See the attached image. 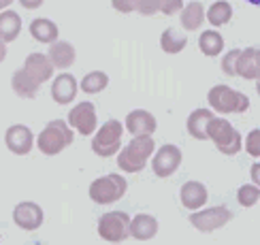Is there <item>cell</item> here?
Here are the masks:
<instances>
[{"instance_id":"1","label":"cell","mask_w":260,"mask_h":245,"mask_svg":"<svg viewBox=\"0 0 260 245\" xmlns=\"http://www.w3.org/2000/svg\"><path fill=\"white\" fill-rule=\"evenodd\" d=\"M154 136H133V141L117 156V166L124 173H141L154 154Z\"/></svg>"},{"instance_id":"2","label":"cell","mask_w":260,"mask_h":245,"mask_svg":"<svg viewBox=\"0 0 260 245\" xmlns=\"http://www.w3.org/2000/svg\"><path fill=\"white\" fill-rule=\"evenodd\" d=\"M73 130L71 126L64 120H53L49 122L37 136V147L41 154L45 156H58L60 152H64L69 145H73Z\"/></svg>"},{"instance_id":"3","label":"cell","mask_w":260,"mask_h":245,"mask_svg":"<svg viewBox=\"0 0 260 245\" xmlns=\"http://www.w3.org/2000/svg\"><path fill=\"white\" fill-rule=\"evenodd\" d=\"M207 138L215 143L218 152H222L224 156H235L239 154V149L243 147V138L239 134V130L224 117H213L207 126Z\"/></svg>"},{"instance_id":"4","label":"cell","mask_w":260,"mask_h":245,"mask_svg":"<svg viewBox=\"0 0 260 245\" xmlns=\"http://www.w3.org/2000/svg\"><path fill=\"white\" fill-rule=\"evenodd\" d=\"M207 100L218 113H245L250 109V98L245 94L233 90L231 85H213L207 94Z\"/></svg>"},{"instance_id":"5","label":"cell","mask_w":260,"mask_h":245,"mask_svg":"<svg viewBox=\"0 0 260 245\" xmlns=\"http://www.w3.org/2000/svg\"><path fill=\"white\" fill-rule=\"evenodd\" d=\"M122 134H124V124L120 120H107L92 138V152L101 158L115 156L122 147Z\"/></svg>"},{"instance_id":"6","label":"cell","mask_w":260,"mask_h":245,"mask_svg":"<svg viewBox=\"0 0 260 245\" xmlns=\"http://www.w3.org/2000/svg\"><path fill=\"white\" fill-rule=\"evenodd\" d=\"M128 190L126 179L120 173H109L105 177L94 179L90 184V198L99 205H111V202L120 200Z\"/></svg>"},{"instance_id":"7","label":"cell","mask_w":260,"mask_h":245,"mask_svg":"<svg viewBox=\"0 0 260 245\" xmlns=\"http://www.w3.org/2000/svg\"><path fill=\"white\" fill-rule=\"evenodd\" d=\"M130 226V216L124 211H109L103 213L99 220V237L109 241V243H120L130 237L128 232Z\"/></svg>"},{"instance_id":"8","label":"cell","mask_w":260,"mask_h":245,"mask_svg":"<svg viewBox=\"0 0 260 245\" xmlns=\"http://www.w3.org/2000/svg\"><path fill=\"white\" fill-rule=\"evenodd\" d=\"M233 220V213L229 207H209L190 213V224L201 232H213L222 228L224 224Z\"/></svg>"},{"instance_id":"9","label":"cell","mask_w":260,"mask_h":245,"mask_svg":"<svg viewBox=\"0 0 260 245\" xmlns=\"http://www.w3.org/2000/svg\"><path fill=\"white\" fill-rule=\"evenodd\" d=\"M71 130L79 132L81 136H90L99 128V117H96V107L92 102H79L69 111V122Z\"/></svg>"},{"instance_id":"10","label":"cell","mask_w":260,"mask_h":245,"mask_svg":"<svg viewBox=\"0 0 260 245\" xmlns=\"http://www.w3.org/2000/svg\"><path fill=\"white\" fill-rule=\"evenodd\" d=\"M181 164V149L177 145H162L158 152L154 154L151 160V168H154L156 177H171Z\"/></svg>"},{"instance_id":"11","label":"cell","mask_w":260,"mask_h":245,"mask_svg":"<svg viewBox=\"0 0 260 245\" xmlns=\"http://www.w3.org/2000/svg\"><path fill=\"white\" fill-rule=\"evenodd\" d=\"M5 143H7L11 154L26 156L32 152V147H35V134H32V130L24 124H13V126L7 128Z\"/></svg>"},{"instance_id":"12","label":"cell","mask_w":260,"mask_h":245,"mask_svg":"<svg viewBox=\"0 0 260 245\" xmlns=\"http://www.w3.org/2000/svg\"><path fill=\"white\" fill-rule=\"evenodd\" d=\"M43 209L41 205L32 200H24V202H17L15 209H13V222L21 230H37L41 228L43 224Z\"/></svg>"},{"instance_id":"13","label":"cell","mask_w":260,"mask_h":245,"mask_svg":"<svg viewBox=\"0 0 260 245\" xmlns=\"http://www.w3.org/2000/svg\"><path fill=\"white\" fill-rule=\"evenodd\" d=\"M124 128L133 134V136H151L156 132V117L151 115L149 111L145 109H135L126 115V122H124Z\"/></svg>"},{"instance_id":"14","label":"cell","mask_w":260,"mask_h":245,"mask_svg":"<svg viewBox=\"0 0 260 245\" xmlns=\"http://www.w3.org/2000/svg\"><path fill=\"white\" fill-rule=\"evenodd\" d=\"M209 194H207V188H205L201 181H186V184L181 186L179 190V200L183 209L188 211H199L205 207V202H207Z\"/></svg>"},{"instance_id":"15","label":"cell","mask_w":260,"mask_h":245,"mask_svg":"<svg viewBox=\"0 0 260 245\" xmlns=\"http://www.w3.org/2000/svg\"><path fill=\"white\" fill-rule=\"evenodd\" d=\"M24 71L28 77H32L39 85L41 83H45L51 79V75H53V66H51V62L47 58V53H30V56L26 58L24 62Z\"/></svg>"},{"instance_id":"16","label":"cell","mask_w":260,"mask_h":245,"mask_svg":"<svg viewBox=\"0 0 260 245\" xmlns=\"http://www.w3.org/2000/svg\"><path fill=\"white\" fill-rule=\"evenodd\" d=\"M260 75V51L258 47H247L239 51V58L235 64V77L243 79H258Z\"/></svg>"},{"instance_id":"17","label":"cell","mask_w":260,"mask_h":245,"mask_svg":"<svg viewBox=\"0 0 260 245\" xmlns=\"http://www.w3.org/2000/svg\"><path fill=\"white\" fill-rule=\"evenodd\" d=\"M77 79L73 77V75L69 73H62L58 75L56 79H53L51 83V98L53 102H58V104H69L75 100V96H77Z\"/></svg>"},{"instance_id":"18","label":"cell","mask_w":260,"mask_h":245,"mask_svg":"<svg viewBox=\"0 0 260 245\" xmlns=\"http://www.w3.org/2000/svg\"><path fill=\"white\" fill-rule=\"evenodd\" d=\"M47 58L51 62L53 68H60V71H67L75 64V58H77V51L71 45L69 41H56L49 45L47 51Z\"/></svg>"},{"instance_id":"19","label":"cell","mask_w":260,"mask_h":245,"mask_svg":"<svg viewBox=\"0 0 260 245\" xmlns=\"http://www.w3.org/2000/svg\"><path fill=\"white\" fill-rule=\"evenodd\" d=\"M128 232L137 241H149L158 234V220L154 216H149V213H139V216L130 218Z\"/></svg>"},{"instance_id":"20","label":"cell","mask_w":260,"mask_h":245,"mask_svg":"<svg viewBox=\"0 0 260 245\" xmlns=\"http://www.w3.org/2000/svg\"><path fill=\"white\" fill-rule=\"evenodd\" d=\"M213 117L215 115L211 109H194L188 115V122H186L188 134L192 138H197V141H207V126Z\"/></svg>"},{"instance_id":"21","label":"cell","mask_w":260,"mask_h":245,"mask_svg":"<svg viewBox=\"0 0 260 245\" xmlns=\"http://www.w3.org/2000/svg\"><path fill=\"white\" fill-rule=\"evenodd\" d=\"M30 34L35 41L39 43H56L58 41V34L60 30L56 26V21H51L47 17H39V19H32L30 21Z\"/></svg>"},{"instance_id":"22","label":"cell","mask_w":260,"mask_h":245,"mask_svg":"<svg viewBox=\"0 0 260 245\" xmlns=\"http://www.w3.org/2000/svg\"><path fill=\"white\" fill-rule=\"evenodd\" d=\"M21 32V17L11 9L0 11V41H15Z\"/></svg>"},{"instance_id":"23","label":"cell","mask_w":260,"mask_h":245,"mask_svg":"<svg viewBox=\"0 0 260 245\" xmlns=\"http://www.w3.org/2000/svg\"><path fill=\"white\" fill-rule=\"evenodd\" d=\"M179 13H181V26L188 32L199 30L203 26V21H205V7L199 3V0H192V3L183 5V9L179 11Z\"/></svg>"},{"instance_id":"24","label":"cell","mask_w":260,"mask_h":245,"mask_svg":"<svg viewBox=\"0 0 260 245\" xmlns=\"http://www.w3.org/2000/svg\"><path fill=\"white\" fill-rule=\"evenodd\" d=\"M11 88H13V92L19 96V98H28L30 100V98H37L41 85L32 77H28L24 71H15L13 77H11Z\"/></svg>"},{"instance_id":"25","label":"cell","mask_w":260,"mask_h":245,"mask_svg":"<svg viewBox=\"0 0 260 245\" xmlns=\"http://www.w3.org/2000/svg\"><path fill=\"white\" fill-rule=\"evenodd\" d=\"M205 17H207V21L211 26L220 28V26L229 24V21L233 19V5L229 3V0H215V3L207 9Z\"/></svg>"},{"instance_id":"26","label":"cell","mask_w":260,"mask_h":245,"mask_svg":"<svg viewBox=\"0 0 260 245\" xmlns=\"http://www.w3.org/2000/svg\"><path fill=\"white\" fill-rule=\"evenodd\" d=\"M199 49H201V53H205V56H209V58L220 56L222 49H224L222 34L218 30H205L199 37Z\"/></svg>"},{"instance_id":"27","label":"cell","mask_w":260,"mask_h":245,"mask_svg":"<svg viewBox=\"0 0 260 245\" xmlns=\"http://www.w3.org/2000/svg\"><path fill=\"white\" fill-rule=\"evenodd\" d=\"M186 43H188L186 34L179 32L177 28H167L160 37V47L165 53H179L186 49Z\"/></svg>"},{"instance_id":"28","label":"cell","mask_w":260,"mask_h":245,"mask_svg":"<svg viewBox=\"0 0 260 245\" xmlns=\"http://www.w3.org/2000/svg\"><path fill=\"white\" fill-rule=\"evenodd\" d=\"M79 85H81V90L85 94H99L109 85V75L103 73V71H92L81 79Z\"/></svg>"},{"instance_id":"29","label":"cell","mask_w":260,"mask_h":245,"mask_svg":"<svg viewBox=\"0 0 260 245\" xmlns=\"http://www.w3.org/2000/svg\"><path fill=\"white\" fill-rule=\"evenodd\" d=\"M260 200V188L254 184H245L237 190V202L241 207H254L256 202Z\"/></svg>"},{"instance_id":"30","label":"cell","mask_w":260,"mask_h":245,"mask_svg":"<svg viewBox=\"0 0 260 245\" xmlns=\"http://www.w3.org/2000/svg\"><path fill=\"white\" fill-rule=\"evenodd\" d=\"M183 9V0H160L158 3V13L162 15H175Z\"/></svg>"},{"instance_id":"31","label":"cell","mask_w":260,"mask_h":245,"mask_svg":"<svg viewBox=\"0 0 260 245\" xmlns=\"http://www.w3.org/2000/svg\"><path fill=\"white\" fill-rule=\"evenodd\" d=\"M245 149L247 154H250L252 158H260V130L256 128V130H252L250 134H247V141H245Z\"/></svg>"},{"instance_id":"32","label":"cell","mask_w":260,"mask_h":245,"mask_svg":"<svg viewBox=\"0 0 260 245\" xmlns=\"http://www.w3.org/2000/svg\"><path fill=\"white\" fill-rule=\"evenodd\" d=\"M237 58H239V49H231V51L222 58V73H224V75H229V77H235Z\"/></svg>"},{"instance_id":"33","label":"cell","mask_w":260,"mask_h":245,"mask_svg":"<svg viewBox=\"0 0 260 245\" xmlns=\"http://www.w3.org/2000/svg\"><path fill=\"white\" fill-rule=\"evenodd\" d=\"M158 3L160 0H137V9L141 15H156L158 13Z\"/></svg>"},{"instance_id":"34","label":"cell","mask_w":260,"mask_h":245,"mask_svg":"<svg viewBox=\"0 0 260 245\" xmlns=\"http://www.w3.org/2000/svg\"><path fill=\"white\" fill-rule=\"evenodd\" d=\"M111 5L117 13H133L137 9V0H111Z\"/></svg>"},{"instance_id":"35","label":"cell","mask_w":260,"mask_h":245,"mask_svg":"<svg viewBox=\"0 0 260 245\" xmlns=\"http://www.w3.org/2000/svg\"><path fill=\"white\" fill-rule=\"evenodd\" d=\"M45 0H19V5L24 7V9H39Z\"/></svg>"},{"instance_id":"36","label":"cell","mask_w":260,"mask_h":245,"mask_svg":"<svg viewBox=\"0 0 260 245\" xmlns=\"http://www.w3.org/2000/svg\"><path fill=\"white\" fill-rule=\"evenodd\" d=\"M260 175V164H258V160H256V162L252 164V179H254V186H258V177Z\"/></svg>"},{"instance_id":"37","label":"cell","mask_w":260,"mask_h":245,"mask_svg":"<svg viewBox=\"0 0 260 245\" xmlns=\"http://www.w3.org/2000/svg\"><path fill=\"white\" fill-rule=\"evenodd\" d=\"M7 58V43L0 41V62H3Z\"/></svg>"},{"instance_id":"38","label":"cell","mask_w":260,"mask_h":245,"mask_svg":"<svg viewBox=\"0 0 260 245\" xmlns=\"http://www.w3.org/2000/svg\"><path fill=\"white\" fill-rule=\"evenodd\" d=\"M13 5V0H0V11H5L7 7Z\"/></svg>"},{"instance_id":"39","label":"cell","mask_w":260,"mask_h":245,"mask_svg":"<svg viewBox=\"0 0 260 245\" xmlns=\"http://www.w3.org/2000/svg\"><path fill=\"white\" fill-rule=\"evenodd\" d=\"M247 3H252V5H256V7H258V5H260V0H247Z\"/></svg>"}]
</instances>
